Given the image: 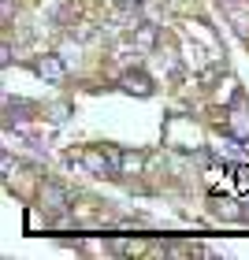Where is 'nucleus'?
<instances>
[{"mask_svg": "<svg viewBox=\"0 0 249 260\" xmlns=\"http://www.w3.org/2000/svg\"><path fill=\"white\" fill-rule=\"evenodd\" d=\"M119 86L127 93H138V97H149L152 93V82H149V75H141V71H127V75L119 78Z\"/></svg>", "mask_w": 249, "mask_h": 260, "instance_id": "1", "label": "nucleus"}, {"mask_svg": "<svg viewBox=\"0 0 249 260\" xmlns=\"http://www.w3.org/2000/svg\"><path fill=\"white\" fill-rule=\"evenodd\" d=\"M64 205H67V193L60 190V186H45V190H41V208L45 212H64Z\"/></svg>", "mask_w": 249, "mask_h": 260, "instance_id": "2", "label": "nucleus"}, {"mask_svg": "<svg viewBox=\"0 0 249 260\" xmlns=\"http://www.w3.org/2000/svg\"><path fill=\"white\" fill-rule=\"evenodd\" d=\"M34 67H38V75H41V78H49V82H60V78L67 75V67L56 60V56H45V60H38Z\"/></svg>", "mask_w": 249, "mask_h": 260, "instance_id": "3", "label": "nucleus"}, {"mask_svg": "<svg viewBox=\"0 0 249 260\" xmlns=\"http://www.w3.org/2000/svg\"><path fill=\"white\" fill-rule=\"evenodd\" d=\"M231 175H234V190L245 193V190H249V168H245V164H234Z\"/></svg>", "mask_w": 249, "mask_h": 260, "instance_id": "4", "label": "nucleus"}, {"mask_svg": "<svg viewBox=\"0 0 249 260\" xmlns=\"http://www.w3.org/2000/svg\"><path fill=\"white\" fill-rule=\"evenodd\" d=\"M220 4H223V0H220ZM227 4H234V0H227Z\"/></svg>", "mask_w": 249, "mask_h": 260, "instance_id": "5", "label": "nucleus"}]
</instances>
